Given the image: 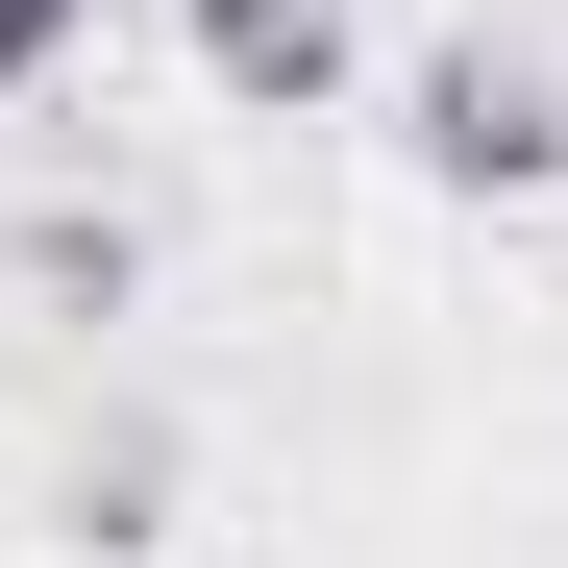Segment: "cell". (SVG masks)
I'll use <instances>...</instances> for the list:
<instances>
[{
  "label": "cell",
  "mask_w": 568,
  "mask_h": 568,
  "mask_svg": "<svg viewBox=\"0 0 568 568\" xmlns=\"http://www.w3.org/2000/svg\"><path fill=\"white\" fill-rule=\"evenodd\" d=\"M396 149L445 173V199H568V74L495 50V26H445V50L396 74Z\"/></svg>",
  "instance_id": "obj_1"
},
{
  "label": "cell",
  "mask_w": 568,
  "mask_h": 568,
  "mask_svg": "<svg viewBox=\"0 0 568 568\" xmlns=\"http://www.w3.org/2000/svg\"><path fill=\"white\" fill-rule=\"evenodd\" d=\"M173 26H199V74H223L247 124H322L346 100V0H173Z\"/></svg>",
  "instance_id": "obj_2"
},
{
  "label": "cell",
  "mask_w": 568,
  "mask_h": 568,
  "mask_svg": "<svg viewBox=\"0 0 568 568\" xmlns=\"http://www.w3.org/2000/svg\"><path fill=\"white\" fill-rule=\"evenodd\" d=\"M74 26H100V0H0V100H50V74H74Z\"/></svg>",
  "instance_id": "obj_3"
}]
</instances>
